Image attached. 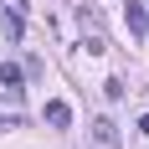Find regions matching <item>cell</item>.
Segmentation results:
<instances>
[{
	"label": "cell",
	"mask_w": 149,
	"mask_h": 149,
	"mask_svg": "<svg viewBox=\"0 0 149 149\" xmlns=\"http://www.w3.org/2000/svg\"><path fill=\"white\" fill-rule=\"evenodd\" d=\"M0 93H5V98H10V103H21V67H15V62H0Z\"/></svg>",
	"instance_id": "6da1fadb"
},
{
	"label": "cell",
	"mask_w": 149,
	"mask_h": 149,
	"mask_svg": "<svg viewBox=\"0 0 149 149\" xmlns=\"http://www.w3.org/2000/svg\"><path fill=\"white\" fill-rule=\"evenodd\" d=\"M46 129H72V103H62V98H52V103L41 108Z\"/></svg>",
	"instance_id": "7a4b0ae2"
},
{
	"label": "cell",
	"mask_w": 149,
	"mask_h": 149,
	"mask_svg": "<svg viewBox=\"0 0 149 149\" xmlns=\"http://www.w3.org/2000/svg\"><path fill=\"white\" fill-rule=\"evenodd\" d=\"M93 149H118V123L113 118H93Z\"/></svg>",
	"instance_id": "3957f363"
},
{
	"label": "cell",
	"mask_w": 149,
	"mask_h": 149,
	"mask_svg": "<svg viewBox=\"0 0 149 149\" xmlns=\"http://www.w3.org/2000/svg\"><path fill=\"white\" fill-rule=\"evenodd\" d=\"M123 21H129V31H134L139 41H144V36H149V10H144V5H139V0H129V5H123Z\"/></svg>",
	"instance_id": "277c9868"
},
{
	"label": "cell",
	"mask_w": 149,
	"mask_h": 149,
	"mask_svg": "<svg viewBox=\"0 0 149 149\" xmlns=\"http://www.w3.org/2000/svg\"><path fill=\"white\" fill-rule=\"evenodd\" d=\"M5 41H21V15L5 10Z\"/></svg>",
	"instance_id": "5b68a950"
},
{
	"label": "cell",
	"mask_w": 149,
	"mask_h": 149,
	"mask_svg": "<svg viewBox=\"0 0 149 149\" xmlns=\"http://www.w3.org/2000/svg\"><path fill=\"white\" fill-rule=\"evenodd\" d=\"M0 129H21V118H0Z\"/></svg>",
	"instance_id": "8992f818"
},
{
	"label": "cell",
	"mask_w": 149,
	"mask_h": 149,
	"mask_svg": "<svg viewBox=\"0 0 149 149\" xmlns=\"http://www.w3.org/2000/svg\"><path fill=\"white\" fill-rule=\"evenodd\" d=\"M139 134H149V113H144V118H139Z\"/></svg>",
	"instance_id": "52a82bcc"
}]
</instances>
